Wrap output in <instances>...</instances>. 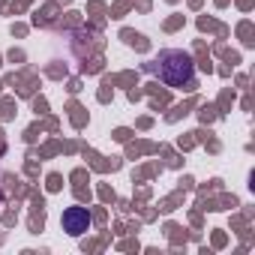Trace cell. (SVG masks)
Returning a JSON list of instances; mask_svg holds the SVG:
<instances>
[{
  "label": "cell",
  "instance_id": "1",
  "mask_svg": "<svg viewBox=\"0 0 255 255\" xmlns=\"http://www.w3.org/2000/svg\"><path fill=\"white\" fill-rule=\"evenodd\" d=\"M156 75L168 84V87H189L195 81V63L186 51L177 48H165L156 60Z\"/></svg>",
  "mask_w": 255,
  "mask_h": 255
},
{
  "label": "cell",
  "instance_id": "2",
  "mask_svg": "<svg viewBox=\"0 0 255 255\" xmlns=\"http://www.w3.org/2000/svg\"><path fill=\"white\" fill-rule=\"evenodd\" d=\"M87 228H90V210L87 207H66L63 210V231H69L72 237H78Z\"/></svg>",
  "mask_w": 255,
  "mask_h": 255
}]
</instances>
